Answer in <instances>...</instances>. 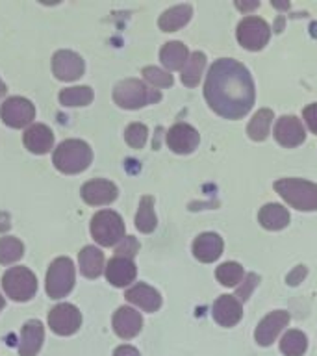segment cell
Wrapping results in <instances>:
<instances>
[{
    "label": "cell",
    "mask_w": 317,
    "mask_h": 356,
    "mask_svg": "<svg viewBox=\"0 0 317 356\" xmlns=\"http://www.w3.org/2000/svg\"><path fill=\"white\" fill-rule=\"evenodd\" d=\"M204 95L216 113L225 119H239L254 104V82L241 63L219 60L208 72Z\"/></svg>",
    "instance_id": "cell-1"
},
{
    "label": "cell",
    "mask_w": 317,
    "mask_h": 356,
    "mask_svg": "<svg viewBox=\"0 0 317 356\" xmlns=\"http://www.w3.org/2000/svg\"><path fill=\"white\" fill-rule=\"evenodd\" d=\"M54 167L65 175H76L86 171L93 161V150L82 139H67L58 145L52 156Z\"/></svg>",
    "instance_id": "cell-2"
},
{
    "label": "cell",
    "mask_w": 317,
    "mask_h": 356,
    "mask_svg": "<svg viewBox=\"0 0 317 356\" xmlns=\"http://www.w3.org/2000/svg\"><path fill=\"white\" fill-rule=\"evenodd\" d=\"M277 193L297 210H317V184L299 178H284L275 184Z\"/></svg>",
    "instance_id": "cell-3"
},
{
    "label": "cell",
    "mask_w": 317,
    "mask_h": 356,
    "mask_svg": "<svg viewBox=\"0 0 317 356\" xmlns=\"http://www.w3.org/2000/svg\"><path fill=\"white\" fill-rule=\"evenodd\" d=\"M161 99L160 91L149 89L143 82H139L136 78L122 80L113 89V100L117 106H121L124 110H139L147 104H154Z\"/></svg>",
    "instance_id": "cell-4"
},
{
    "label": "cell",
    "mask_w": 317,
    "mask_h": 356,
    "mask_svg": "<svg viewBox=\"0 0 317 356\" xmlns=\"http://www.w3.org/2000/svg\"><path fill=\"white\" fill-rule=\"evenodd\" d=\"M91 236L102 247H113L124 239V222L117 211H97L91 219Z\"/></svg>",
    "instance_id": "cell-5"
},
{
    "label": "cell",
    "mask_w": 317,
    "mask_h": 356,
    "mask_svg": "<svg viewBox=\"0 0 317 356\" xmlns=\"http://www.w3.org/2000/svg\"><path fill=\"white\" fill-rule=\"evenodd\" d=\"M72 288H74V264L71 258L61 256L50 264L47 280H44V289L50 299H61L71 293Z\"/></svg>",
    "instance_id": "cell-6"
},
{
    "label": "cell",
    "mask_w": 317,
    "mask_h": 356,
    "mask_svg": "<svg viewBox=\"0 0 317 356\" xmlns=\"http://www.w3.org/2000/svg\"><path fill=\"white\" fill-rule=\"evenodd\" d=\"M2 288L6 295L17 302H26L38 291V278L28 267H11L2 277Z\"/></svg>",
    "instance_id": "cell-7"
},
{
    "label": "cell",
    "mask_w": 317,
    "mask_h": 356,
    "mask_svg": "<svg viewBox=\"0 0 317 356\" xmlns=\"http://www.w3.org/2000/svg\"><path fill=\"white\" fill-rule=\"evenodd\" d=\"M271 38V28L260 17H245L238 26V41L249 50L263 49Z\"/></svg>",
    "instance_id": "cell-8"
},
{
    "label": "cell",
    "mask_w": 317,
    "mask_h": 356,
    "mask_svg": "<svg viewBox=\"0 0 317 356\" xmlns=\"http://www.w3.org/2000/svg\"><path fill=\"white\" fill-rule=\"evenodd\" d=\"M0 117L8 127L24 128L33 121L35 108L30 100L22 99V97H11L0 106Z\"/></svg>",
    "instance_id": "cell-9"
},
{
    "label": "cell",
    "mask_w": 317,
    "mask_h": 356,
    "mask_svg": "<svg viewBox=\"0 0 317 356\" xmlns=\"http://www.w3.org/2000/svg\"><path fill=\"white\" fill-rule=\"evenodd\" d=\"M80 325H82V314L76 306L61 302L50 310L49 327L52 328V332L60 336H71L80 328Z\"/></svg>",
    "instance_id": "cell-10"
},
{
    "label": "cell",
    "mask_w": 317,
    "mask_h": 356,
    "mask_svg": "<svg viewBox=\"0 0 317 356\" xmlns=\"http://www.w3.org/2000/svg\"><path fill=\"white\" fill-rule=\"evenodd\" d=\"M86 63L82 56L72 52V50H58L52 56V72L61 82H72L83 74Z\"/></svg>",
    "instance_id": "cell-11"
},
{
    "label": "cell",
    "mask_w": 317,
    "mask_h": 356,
    "mask_svg": "<svg viewBox=\"0 0 317 356\" xmlns=\"http://www.w3.org/2000/svg\"><path fill=\"white\" fill-rule=\"evenodd\" d=\"M80 195H82L83 202H88L89 206H104L111 204L117 199L119 191H117L115 184L110 180L97 178V180H89L83 184Z\"/></svg>",
    "instance_id": "cell-12"
},
{
    "label": "cell",
    "mask_w": 317,
    "mask_h": 356,
    "mask_svg": "<svg viewBox=\"0 0 317 356\" xmlns=\"http://www.w3.org/2000/svg\"><path fill=\"white\" fill-rule=\"evenodd\" d=\"M167 145L177 154H189L199 145V132L186 122H178L167 132Z\"/></svg>",
    "instance_id": "cell-13"
},
{
    "label": "cell",
    "mask_w": 317,
    "mask_h": 356,
    "mask_svg": "<svg viewBox=\"0 0 317 356\" xmlns=\"http://www.w3.org/2000/svg\"><path fill=\"white\" fill-rule=\"evenodd\" d=\"M289 323V314L288 312H282V310H277V312H271L269 316H266L263 319L260 321V325L256 327V332H254V338L256 341L263 347L267 345H271L277 336L282 332V328L286 327Z\"/></svg>",
    "instance_id": "cell-14"
},
{
    "label": "cell",
    "mask_w": 317,
    "mask_h": 356,
    "mask_svg": "<svg viewBox=\"0 0 317 356\" xmlns=\"http://www.w3.org/2000/svg\"><path fill=\"white\" fill-rule=\"evenodd\" d=\"M136 275H138V269H136V264L130 258L113 256L106 266V278L115 288H124L130 282H133Z\"/></svg>",
    "instance_id": "cell-15"
},
{
    "label": "cell",
    "mask_w": 317,
    "mask_h": 356,
    "mask_svg": "<svg viewBox=\"0 0 317 356\" xmlns=\"http://www.w3.org/2000/svg\"><path fill=\"white\" fill-rule=\"evenodd\" d=\"M275 138L282 147H297L304 141L306 132L304 127H302V122L293 115H286L280 117L277 122V127H275Z\"/></svg>",
    "instance_id": "cell-16"
},
{
    "label": "cell",
    "mask_w": 317,
    "mask_h": 356,
    "mask_svg": "<svg viewBox=\"0 0 317 356\" xmlns=\"http://www.w3.org/2000/svg\"><path fill=\"white\" fill-rule=\"evenodd\" d=\"M22 141H24V147L33 154H47L54 147V134L47 124L38 122L26 128Z\"/></svg>",
    "instance_id": "cell-17"
},
{
    "label": "cell",
    "mask_w": 317,
    "mask_h": 356,
    "mask_svg": "<svg viewBox=\"0 0 317 356\" xmlns=\"http://www.w3.org/2000/svg\"><path fill=\"white\" fill-rule=\"evenodd\" d=\"M141 327H143L141 314L133 310V308H130V306H121V308L113 314V330H115V334L119 338H133V336H138Z\"/></svg>",
    "instance_id": "cell-18"
},
{
    "label": "cell",
    "mask_w": 317,
    "mask_h": 356,
    "mask_svg": "<svg viewBox=\"0 0 317 356\" xmlns=\"http://www.w3.org/2000/svg\"><path fill=\"white\" fill-rule=\"evenodd\" d=\"M44 339L43 323L38 319H30L24 323L21 332V343H19V355L21 356H35L41 350Z\"/></svg>",
    "instance_id": "cell-19"
},
{
    "label": "cell",
    "mask_w": 317,
    "mask_h": 356,
    "mask_svg": "<svg viewBox=\"0 0 317 356\" xmlns=\"http://www.w3.org/2000/svg\"><path fill=\"white\" fill-rule=\"evenodd\" d=\"M211 314L221 327H234L243 316V310H241V305L234 295H221L216 300Z\"/></svg>",
    "instance_id": "cell-20"
},
{
    "label": "cell",
    "mask_w": 317,
    "mask_h": 356,
    "mask_svg": "<svg viewBox=\"0 0 317 356\" xmlns=\"http://www.w3.org/2000/svg\"><path fill=\"white\" fill-rule=\"evenodd\" d=\"M193 254L197 260L210 264L222 254V239L213 232L200 234L193 243Z\"/></svg>",
    "instance_id": "cell-21"
},
{
    "label": "cell",
    "mask_w": 317,
    "mask_h": 356,
    "mask_svg": "<svg viewBox=\"0 0 317 356\" xmlns=\"http://www.w3.org/2000/svg\"><path fill=\"white\" fill-rule=\"evenodd\" d=\"M127 300L132 305L139 306L145 312H156L161 306V297L154 288H150L147 284H136L127 291Z\"/></svg>",
    "instance_id": "cell-22"
},
{
    "label": "cell",
    "mask_w": 317,
    "mask_h": 356,
    "mask_svg": "<svg viewBox=\"0 0 317 356\" xmlns=\"http://www.w3.org/2000/svg\"><path fill=\"white\" fill-rule=\"evenodd\" d=\"M78 261H80V271L83 277L97 278L102 275V269H104V252L93 245H88L80 250Z\"/></svg>",
    "instance_id": "cell-23"
},
{
    "label": "cell",
    "mask_w": 317,
    "mask_h": 356,
    "mask_svg": "<svg viewBox=\"0 0 317 356\" xmlns=\"http://www.w3.org/2000/svg\"><path fill=\"white\" fill-rule=\"evenodd\" d=\"M161 63L169 69V71H178L184 69V65L188 63L189 54L188 47L180 41H171V43L163 44V49L160 52Z\"/></svg>",
    "instance_id": "cell-24"
},
{
    "label": "cell",
    "mask_w": 317,
    "mask_h": 356,
    "mask_svg": "<svg viewBox=\"0 0 317 356\" xmlns=\"http://www.w3.org/2000/svg\"><path fill=\"white\" fill-rule=\"evenodd\" d=\"M191 6L188 4H182V6H174L171 10H167L163 15L160 17V28L163 32H174L178 28H182L184 24H188L189 19H191Z\"/></svg>",
    "instance_id": "cell-25"
},
{
    "label": "cell",
    "mask_w": 317,
    "mask_h": 356,
    "mask_svg": "<svg viewBox=\"0 0 317 356\" xmlns=\"http://www.w3.org/2000/svg\"><path fill=\"white\" fill-rule=\"evenodd\" d=\"M260 222L267 230H282L284 227H288L289 213L280 204H266L260 210Z\"/></svg>",
    "instance_id": "cell-26"
},
{
    "label": "cell",
    "mask_w": 317,
    "mask_h": 356,
    "mask_svg": "<svg viewBox=\"0 0 317 356\" xmlns=\"http://www.w3.org/2000/svg\"><path fill=\"white\" fill-rule=\"evenodd\" d=\"M156 213H154V199L145 195L141 202H139L138 216H136V227L139 232L150 234L156 228Z\"/></svg>",
    "instance_id": "cell-27"
},
{
    "label": "cell",
    "mask_w": 317,
    "mask_h": 356,
    "mask_svg": "<svg viewBox=\"0 0 317 356\" xmlns=\"http://www.w3.org/2000/svg\"><path fill=\"white\" fill-rule=\"evenodd\" d=\"M60 102L67 108H78V106H88L93 102V89L88 86H76V88H67L60 93Z\"/></svg>",
    "instance_id": "cell-28"
},
{
    "label": "cell",
    "mask_w": 317,
    "mask_h": 356,
    "mask_svg": "<svg viewBox=\"0 0 317 356\" xmlns=\"http://www.w3.org/2000/svg\"><path fill=\"white\" fill-rule=\"evenodd\" d=\"M206 67V56L202 52H193L188 63L182 69V82L188 88H195L200 80V74L204 71Z\"/></svg>",
    "instance_id": "cell-29"
},
{
    "label": "cell",
    "mask_w": 317,
    "mask_h": 356,
    "mask_svg": "<svg viewBox=\"0 0 317 356\" xmlns=\"http://www.w3.org/2000/svg\"><path fill=\"white\" fill-rule=\"evenodd\" d=\"M273 122V111L271 110H260L249 122L247 134L250 139L254 141H263L269 136V128Z\"/></svg>",
    "instance_id": "cell-30"
},
{
    "label": "cell",
    "mask_w": 317,
    "mask_h": 356,
    "mask_svg": "<svg viewBox=\"0 0 317 356\" xmlns=\"http://www.w3.org/2000/svg\"><path fill=\"white\" fill-rule=\"evenodd\" d=\"M22 254H24V245L21 239L13 238V236L0 238V264L2 266H10L13 261L21 260Z\"/></svg>",
    "instance_id": "cell-31"
},
{
    "label": "cell",
    "mask_w": 317,
    "mask_h": 356,
    "mask_svg": "<svg viewBox=\"0 0 317 356\" xmlns=\"http://www.w3.org/2000/svg\"><path fill=\"white\" fill-rule=\"evenodd\" d=\"M306 347H308V339L300 330H288L280 341V350L286 356H302Z\"/></svg>",
    "instance_id": "cell-32"
},
{
    "label": "cell",
    "mask_w": 317,
    "mask_h": 356,
    "mask_svg": "<svg viewBox=\"0 0 317 356\" xmlns=\"http://www.w3.org/2000/svg\"><path fill=\"white\" fill-rule=\"evenodd\" d=\"M217 280L222 284V286H236V284L243 278V267L236 264V261H227L222 266L217 267Z\"/></svg>",
    "instance_id": "cell-33"
},
{
    "label": "cell",
    "mask_w": 317,
    "mask_h": 356,
    "mask_svg": "<svg viewBox=\"0 0 317 356\" xmlns=\"http://www.w3.org/2000/svg\"><path fill=\"white\" fill-rule=\"evenodd\" d=\"M147 138H149V130L141 122H132L124 132V139L132 149H143Z\"/></svg>",
    "instance_id": "cell-34"
},
{
    "label": "cell",
    "mask_w": 317,
    "mask_h": 356,
    "mask_svg": "<svg viewBox=\"0 0 317 356\" xmlns=\"http://www.w3.org/2000/svg\"><path fill=\"white\" fill-rule=\"evenodd\" d=\"M143 76L147 82L156 86V88H169V86H172L171 74L165 71H161L158 67H145Z\"/></svg>",
    "instance_id": "cell-35"
},
{
    "label": "cell",
    "mask_w": 317,
    "mask_h": 356,
    "mask_svg": "<svg viewBox=\"0 0 317 356\" xmlns=\"http://www.w3.org/2000/svg\"><path fill=\"white\" fill-rule=\"evenodd\" d=\"M138 250H139L138 239L132 238V236H128V238L124 236V239L121 241V245L117 247L115 256H122V258H130V260H132Z\"/></svg>",
    "instance_id": "cell-36"
},
{
    "label": "cell",
    "mask_w": 317,
    "mask_h": 356,
    "mask_svg": "<svg viewBox=\"0 0 317 356\" xmlns=\"http://www.w3.org/2000/svg\"><path fill=\"white\" fill-rule=\"evenodd\" d=\"M304 119H306V124H308V128H310L311 132L317 134V104H311L306 108Z\"/></svg>",
    "instance_id": "cell-37"
},
{
    "label": "cell",
    "mask_w": 317,
    "mask_h": 356,
    "mask_svg": "<svg viewBox=\"0 0 317 356\" xmlns=\"http://www.w3.org/2000/svg\"><path fill=\"white\" fill-rule=\"evenodd\" d=\"M113 356H139V350L132 345H121V347H117Z\"/></svg>",
    "instance_id": "cell-38"
},
{
    "label": "cell",
    "mask_w": 317,
    "mask_h": 356,
    "mask_svg": "<svg viewBox=\"0 0 317 356\" xmlns=\"http://www.w3.org/2000/svg\"><path fill=\"white\" fill-rule=\"evenodd\" d=\"M247 288H239V297H241V299H247V297H249V293H250V289L254 288L256 286V282H258V277H256V275H249V277H247Z\"/></svg>",
    "instance_id": "cell-39"
},
{
    "label": "cell",
    "mask_w": 317,
    "mask_h": 356,
    "mask_svg": "<svg viewBox=\"0 0 317 356\" xmlns=\"http://www.w3.org/2000/svg\"><path fill=\"white\" fill-rule=\"evenodd\" d=\"M304 275H306V267H302V266L297 267V269H295V271L288 277V282L293 284V286H295V284L300 282V278L304 277Z\"/></svg>",
    "instance_id": "cell-40"
},
{
    "label": "cell",
    "mask_w": 317,
    "mask_h": 356,
    "mask_svg": "<svg viewBox=\"0 0 317 356\" xmlns=\"http://www.w3.org/2000/svg\"><path fill=\"white\" fill-rule=\"evenodd\" d=\"M236 6H238L239 10L247 11V10H252V8H258V2H243V4H241V2H236Z\"/></svg>",
    "instance_id": "cell-41"
},
{
    "label": "cell",
    "mask_w": 317,
    "mask_h": 356,
    "mask_svg": "<svg viewBox=\"0 0 317 356\" xmlns=\"http://www.w3.org/2000/svg\"><path fill=\"white\" fill-rule=\"evenodd\" d=\"M6 93V83L0 80V95H4Z\"/></svg>",
    "instance_id": "cell-42"
},
{
    "label": "cell",
    "mask_w": 317,
    "mask_h": 356,
    "mask_svg": "<svg viewBox=\"0 0 317 356\" xmlns=\"http://www.w3.org/2000/svg\"><path fill=\"white\" fill-rule=\"evenodd\" d=\"M4 297H2V293H0V310H2V308H4Z\"/></svg>",
    "instance_id": "cell-43"
}]
</instances>
